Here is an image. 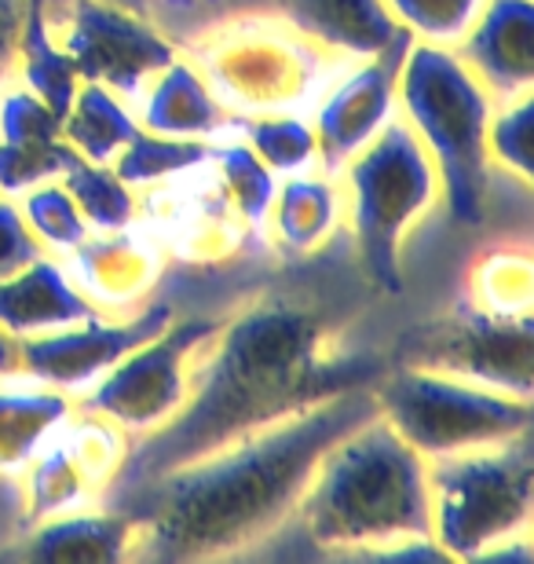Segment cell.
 Masks as SVG:
<instances>
[{
	"label": "cell",
	"mask_w": 534,
	"mask_h": 564,
	"mask_svg": "<svg viewBox=\"0 0 534 564\" xmlns=\"http://www.w3.org/2000/svg\"><path fill=\"white\" fill-rule=\"evenodd\" d=\"M373 414V386L345 389L220 451L110 491L99 506L129 513V561L253 557L290 524L319 458Z\"/></svg>",
	"instance_id": "cell-1"
},
{
	"label": "cell",
	"mask_w": 534,
	"mask_h": 564,
	"mask_svg": "<svg viewBox=\"0 0 534 564\" xmlns=\"http://www.w3.org/2000/svg\"><path fill=\"white\" fill-rule=\"evenodd\" d=\"M384 370L389 359L340 352L334 326L312 304L290 297L249 304L220 319L190 370L184 408L162 429L132 440L110 491L220 451L345 389L373 386Z\"/></svg>",
	"instance_id": "cell-2"
},
{
	"label": "cell",
	"mask_w": 534,
	"mask_h": 564,
	"mask_svg": "<svg viewBox=\"0 0 534 564\" xmlns=\"http://www.w3.org/2000/svg\"><path fill=\"white\" fill-rule=\"evenodd\" d=\"M279 535L319 557H447L432 539L428 458L381 414L319 458Z\"/></svg>",
	"instance_id": "cell-3"
},
{
	"label": "cell",
	"mask_w": 534,
	"mask_h": 564,
	"mask_svg": "<svg viewBox=\"0 0 534 564\" xmlns=\"http://www.w3.org/2000/svg\"><path fill=\"white\" fill-rule=\"evenodd\" d=\"M179 52L195 63L235 121L268 115L308 118L351 66L275 11H242L209 22Z\"/></svg>",
	"instance_id": "cell-4"
},
{
	"label": "cell",
	"mask_w": 534,
	"mask_h": 564,
	"mask_svg": "<svg viewBox=\"0 0 534 564\" xmlns=\"http://www.w3.org/2000/svg\"><path fill=\"white\" fill-rule=\"evenodd\" d=\"M395 104L436 165L439 198L447 202L450 220L480 228L491 195L487 121L494 115V96L454 48L414 41L403 55Z\"/></svg>",
	"instance_id": "cell-5"
},
{
	"label": "cell",
	"mask_w": 534,
	"mask_h": 564,
	"mask_svg": "<svg viewBox=\"0 0 534 564\" xmlns=\"http://www.w3.org/2000/svg\"><path fill=\"white\" fill-rule=\"evenodd\" d=\"M432 539L454 561H527L534 455L531 433L428 458Z\"/></svg>",
	"instance_id": "cell-6"
},
{
	"label": "cell",
	"mask_w": 534,
	"mask_h": 564,
	"mask_svg": "<svg viewBox=\"0 0 534 564\" xmlns=\"http://www.w3.org/2000/svg\"><path fill=\"white\" fill-rule=\"evenodd\" d=\"M340 191H345V217L356 235L367 275L381 290L400 293L403 242L439 202V176L428 162L403 115L384 121V129L359 154L340 165Z\"/></svg>",
	"instance_id": "cell-7"
},
{
	"label": "cell",
	"mask_w": 534,
	"mask_h": 564,
	"mask_svg": "<svg viewBox=\"0 0 534 564\" xmlns=\"http://www.w3.org/2000/svg\"><path fill=\"white\" fill-rule=\"evenodd\" d=\"M378 414L417 455L443 458L531 433V400L425 367L389 364L373 381Z\"/></svg>",
	"instance_id": "cell-8"
},
{
	"label": "cell",
	"mask_w": 534,
	"mask_h": 564,
	"mask_svg": "<svg viewBox=\"0 0 534 564\" xmlns=\"http://www.w3.org/2000/svg\"><path fill=\"white\" fill-rule=\"evenodd\" d=\"M392 364L425 367L439 375L472 381L498 392L531 400V367H534V323L491 315L476 304L439 315V319L411 326L395 345Z\"/></svg>",
	"instance_id": "cell-9"
},
{
	"label": "cell",
	"mask_w": 534,
	"mask_h": 564,
	"mask_svg": "<svg viewBox=\"0 0 534 564\" xmlns=\"http://www.w3.org/2000/svg\"><path fill=\"white\" fill-rule=\"evenodd\" d=\"M216 326L220 319H173L162 334L113 364L85 397H77V408L103 414L132 440L162 429L184 408L190 370Z\"/></svg>",
	"instance_id": "cell-10"
},
{
	"label": "cell",
	"mask_w": 534,
	"mask_h": 564,
	"mask_svg": "<svg viewBox=\"0 0 534 564\" xmlns=\"http://www.w3.org/2000/svg\"><path fill=\"white\" fill-rule=\"evenodd\" d=\"M74 59L81 82L107 85L135 107L143 88L179 55V44L154 19L124 11L110 0H74L52 30Z\"/></svg>",
	"instance_id": "cell-11"
},
{
	"label": "cell",
	"mask_w": 534,
	"mask_h": 564,
	"mask_svg": "<svg viewBox=\"0 0 534 564\" xmlns=\"http://www.w3.org/2000/svg\"><path fill=\"white\" fill-rule=\"evenodd\" d=\"M176 319V308L168 301H146L121 319H85L66 330L41 334V337H19V370L44 386L66 392V397H85L113 364H121L132 348L151 341Z\"/></svg>",
	"instance_id": "cell-12"
},
{
	"label": "cell",
	"mask_w": 534,
	"mask_h": 564,
	"mask_svg": "<svg viewBox=\"0 0 534 564\" xmlns=\"http://www.w3.org/2000/svg\"><path fill=\"white\" fill-rule=\"evenodd\" d=\"M411 44L414 37L406 33L384 52L351 63L345 77L323 96L312 121L315 140H319V169L340 173V165L351 154H359L384 129V121L400 110L395 93H400L403 55Z\"/></svg>",
	"instance_id": "cell-13"
},
{
	"label": "cell",
	"mask_w": 534,
	"mask_h": 564,
	"mask_svg": "<svg viewBox=\"0 0 534 564\" xmlns=\"http://www.w3.org/2000/svg\"><path fill=\"white\" fill-rule=\"evenodd\" d=\"M454 52L480 77V85L494 96V104L531 93L534 4L531 0H487Z\"/></svg>",
	"instance_id": "cell-14"
},
{
	"label": "cell",
	"mask_w": 534,
	"mask_h": 564,
	"mask_svg": "<svg viewBox=\"0 0 534 564\" xmlns=\"http://www.w3.org/2000/svg\"><path fill=\"white\" fill-rule=\"evenodd\" d=\"M66 275L74 286L96 304L99 315L107 312H135L151 297L157 275H162V257L146 239L124 231H96L66 253Z\"/></svg>",
	"instance_id": "cell-15"
},
{
	"label": "cell",
	"mask_w": 534,
	"mask_h": 564,
	"mask_svg": "<svg viewBox=\"0 0 534 564\" xmlns=\"http://www.w3.org/2000/svg\"><path fill=\"white\" fill-rule=\"evenodd\" d=\"M66 158L70 143L63 140V118L26 85L0 88V195L19 198L22 191L55 180Z\"/></svg>",
	"instance_id": "cell-16"
},
{
	"label": "cell",
	"mask_w": 534,
	"mask_h": 564,
	"mask_svg": "<svg viewBox=\"0 0 534 564\" xmlns=\"http://www.w3.org/2000/svg\"><path fill=\"white\" fill-rule=\"evenodd\" d=\"M275 15L348 63L370 59L406 37L384 0H275Z\"/></svg>",
	"instance_id": "cell-17"
},
{
	"label": "cell",
	"mask_w": 534,
	"mask_h": 564,
	"mask_svg": "<svg viewBox=\"0 0 534 564\" xmlns=\"http://www.w3.org/2000/svg\"><path fill=\"white\" fill-rule=\"evenodd\" d=\"M96 304L74 286L63 261L44 253L19 275L0 282V330L11 337H41L96 319Z\"/></svg>",
	"instance_id": "cell-18"
},
{
	"label": "cell",
	"mask_w": 534,
	"mask_h": 564,
	"mask_svg": "<svg viewBox=\"0 0 534 564\" xmlns=\"http://www.w3.org/2000/svg\"><path fill=\"white\" fill-rule=\"evenodd\" d=\"M135 107H140V129L157 132V137L216 143L235 129V118L209 93V85L201 82L184 52L162 74H154Z\"/></svg>",
	"instance_id": "cell-19"
},
{
	"label": "cell",
	"mask_w": 534,
	"mask_h": 564,
	"mask_svg": "<svg viewBox=\"0 0 534 564\" xmlns=\"http://www.w3.org/2000/svg\"><path fill=\"white\" fill-rule=\"evenodd\" d=\"M74 411V397L30 378L26 370L0 375V480H19Z\"/></svg>",
	"instance_id": "cell-20"
},
{
	"label": "cell",
	"mask_w": 534,
	"mask_h": 564,
	"mask_svg": "<svg viewBox=\"0 0 534 564\" xmlns=\"http://www.w3.org/2000/svg\"><path fill=\"white\" fill-rule=\"evenodd\" d=\"M19 543L4 550V557L26 561H92L118 564L129 561L132 550V521L129 513L96 506V510L52 517V521L30 524L15 535Z\"/></svg>",
	"instance_id": "cell-21"
},
{
	"label": "cell",
	"mask_w": 534,
	"mask_h": 564,
	"mask_svg": "<svg viewBox=\"0 0 534 564\" xmlns=\"http://www.w3.org/2000/svg\"><path fill=\"white\" fill-rule=\"evenodd\" d=\"M340 220H345V191H340L337 173L304 169V173L279 180L264 228L282 253L308 257L323 250Z\"/></svg>",
	"instance_id": "cell-22"
},
{
	"label": "cell",
	"mask_w": 534,
	"mask_h": 564,
	"mask_svg": "<svg viewBox=\"0 0 534 564\" xmlns=\"http://www.w3.org/2000/svg\"><path fill=\"white\" fill-rule=\"evenodd\" d=\"M135 132H140V118L121 96H113L99 82L77 85L74 104L63 115V140L74 154H81L85 162L110 165Z\"/></svg>",
	"instance_id": "cell-23"
},
{
	"label": "cell",
	"mask_w": 534,
	"mask_h": 564,
	"mask_svg": "<svg viewBox=\"0 0 534 564\" xmlns=\"http://www.w3.org/2000/svg\"><path fill=\"white\" fill-rule=\"evenodd\" d=\"M15 82L26 85L30 93L37 96L44 107H52L59 118L70 110L77 85H81V74H77L74 59L66 55V48L48 30V22H44L33 8L26 15V26H22Z\"/></svg>",
	"instance_id": "cell-24"
},
{
	"label": "cell",
	"mask_w": 534,
	"mask_h": 564,
	"mask_svg": "<svg viewBox=\"0 0 534 564\" xmlns=\"http://www.w3.org/2000/svg\"><path fill=\"white\" fill-rule=\"evenodd\" d=\"M59 184L70 191L81 217L92 231H124L135 224V195L110 165L85 162L81 154L66 158Z\"/></svg>",
	"instance_id": "cell-25"
},
{
	"label": "cell",
	"mask_w": 534,
	"mask_h": 564,
	"mask_svg": "<svg viewBox=\"0 0 534 564\" xmlns=\"http://www.w3.org/2000/svg\"><path fill=\"white\" fill-rule=\"evenodd\" d=\"M235 129L242 132L260 162L275 176L304 173L319 165V140L315 126L301 115H268V118H238Z\"/></svg>",
	"instance_id": "cell-26"
},
{
	"label": "cell",
	"mask_w": 534,
	"mask_h": 564,
	"mask_svg": "<svg viewBox=\"0 0 534 564\" xmlns=\"http://www.w3.org/2000/svg\"><path fill=\"white\" fill-rule=\"evenodd\" d=\"M212 154V143L206 140H176V137H157V132L140 129L118 151L110 169L118 173L129 187L157 184L165 176L190 173V169L206 165Z\"/></svg>",
	"instance_id": "cell-27"
},
{
	"label": "cell",
	"mask_w": 534,
	"mask_h": 564,
	"mask_svg": "<svg viewBox=\"0 0 534 564\" xmlns=\"http://www.w3.org/2000/svg\"><path fill=\"white\" fill-rule=\"evenodd\" d=\"M209 162H216V169H220L224 191H227V198L235 202L242 224L264 231V220H268L271 198H275L279 176L271 173V169L260 162L253 151H249L246 140H235V143L216 140Z\"/></svg>",
	"instance_id": "cell-28"
},
{
	"label": "cell",
	"mask_w": 534,
	"mask_h": 564,
	"mask_svg": "<svg viewBox=\"0 0 534 564\" xmlns=\"http://www.w3.org/2000/svg\"><path fill=\"white\" fill-rule=\"evenodd\" d=\"M472 304L505 319L531 315V257L527 250H494L472 268Z\"/></svg>",
	"instance_id": "cell-29"
},
{
	"label": "cell",
	"mask_w": 534,
	"mask_h": 564,
	"mask_svg": "<svg viewBox=\"0 0 534 564\" xmlns=\"http://www.w3.org/2000/svg\"><path fill=\"white\" fill-rule=\"evenodd\" d=\"M15 202H19L22 217H26L30 231L37 235L44 250H52L59 257L77 250V246L92 235L88 220L81 217V209H77V202L70 198V191L59 184V176L22 191Z\"/></svg>",
	"instance_id": "cell-30"
},
{
	"label": "cell",
	"mask_w": 534,
	"mask_h": 564,
	"mask_svg": "<svg viewBox=\"0 0 534 564\" xmlns=\"http://www.w3.org/2000/svg\"><path fill=\"white\" fill-rule=\"evenodd\" d=\"M384 4L414 41L458 48L487 0H384Z\"/></svg>",
	"instance_id": "cell-31"
},
{
	"label": "cell",
	"mask_w": 534,
	"mask_h": 564,
	"mask_svg": "<svg viewBox=\"0 0 534 564\" xmlns=\"http://www.w3.org/2000/svg\"><path fill=\"white\" fill-rule=\"evenodd\" d=\"M531 93L494 104V115L487 121V158L502 165L520 184H531Z\"/></svg>",
	"instance_id": "cell-32"
},
{
	"label": "cell",
	"mask_w": 534,
	"mask_h": 564,
	"mask_svg": "<svg viewBox=\"0 0 534 564\" xmlns=\"http://www.w3.org/2000/svg\"><path fill=\"white\" fill-rule=\"evenodd\" d=\"M44 253L48 250H44L37 235L30 231L19 202L0 195V282L19 275L22 268H30L33 261H41Z\"/></svg>",
	"instance_id": "cell-33"
},
{
	"label": "cell",
	"mask_w": 534,
	"mask_h": 564,
	"mask_svg": "<svg viewBox=\"0 0 534 564\" xmlns=\"http://www.w3.org/2000/svg\"><path fill=\"white\" fill-rule=\"evenodd\" d=\"M30 15V0H0V88L19 74V41Z\"/></svg>",
	"instance_id": "cell-34"
},
{
	"label": "cell",
	"mask_w": 534,
	"mask_h": 564,
	"mask_svg": "<svg viewBox=\"0 0 534 564\" xmlns=\"http://www.w3.org/2000/svg\"><path fill=\"white\" fill-rule=\"evenodd\" d=\"M74 0H30V8L37 11V15L48 22V30H55L63 22V15L70 11Z\"/></svg>",
	"instance_id": "cell-35"
},
{
	"label": "cell",
	"mask_w": 534,
	"mask_h": 564,
	"mask_svg": "<svg viewBox=\"0 0 534 564\" xmlns=\"http://www.w3.org/2000/svg\"><path fill=\"white\" fill-rule=\"evenodd\" d=\"M19 370V341L8 330H0V375Z\"/></svg>",
	"instance_id": "cell-36"
},
{
	"label": "cell",
	"mask_w": 534,
	"mask_h": 564,
	"mask_svg": "<svg viewBox=\"0 0 534 564\" xmlns=\"http://www.w3.org/2000/svg\"><path fill=\"white\" fill-rule=\"evenodd\" d=\"M110 4H118L124 11H135V15H146V19L157 15V0H110Z\"/></svg>",
	"instance_id": "cell-37"
},
{
	"label": "cell",
	"mask_w": 534,
	"mask_h": 564,
	"mask_svg": "<svg viewBox=\"0 0 534 564\" xmlns=\"http://www.w3.org/2000/svg\"><path fill=\"white\" fill-rule=\"evenodd\" d=\"M206 4H216V0H206Z\"/></svg>",
	"instance_id": "cell-38"
},
{
	"label": "cell",
	"mask_w": 534,
	"mask_h": 564,
	"mask_svg": "<svg viewBox=\"0 0 534 564\" xmlns=\"http://www.w3.org/2000/svg\"><path fill=\"white\" fill-rule=\"evenodd\" d=\"M157 4H162V0H157Z\"/></svg>",
	"instance_id": "cell-39"
}]
</instances>
